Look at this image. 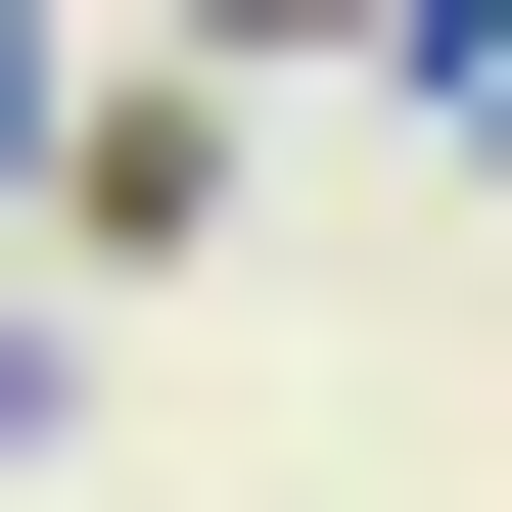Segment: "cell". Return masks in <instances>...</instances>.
Masks as SVG:
<instances>
[]
</instances>
